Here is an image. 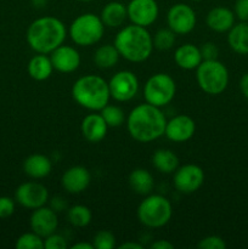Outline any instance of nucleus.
Instances as JSON below:
<instances>
[{"label": "nucleus", "mask_w": 248, "mask_h": 249, "mask_svg": "<svg viewBox=\"0 0 248 249\" xmlns=\"http://www.w3.org/2000/svg\"><path fill=\"white\" fill-rule=\"evenodd\" d=\"M167 118L159 107L142 104L134 107L126 118V128L131 138L138 142L147 143L164 135Z\"/></svg>", "instance_id": "obj_1"}, {"label": "nucleus", "mask_w": 248, "mask_h": 249, "mask_svg": "<svg viewBox=\"0 0 248 249\" xmlns=\"http://www.w3.org/2000/svg\"><path fill=\"white\" fill-rule=\"evenodd\" d=\"M66 34L67 29L61 19L53 16H45L34 19L29 24L26 39L28 45L36 53L48 55L62 45Z\"/></svg>", "instance_id": "obj_2"}, {"label": "nucleus", "mask_w": 248, "mask_h": 249, "mask_svg": "<svg viewBox=\"0 0 248 249\" xmlns=\"http://www.w3.org/2000/svg\"><path fill=\"white\" fill-rule=\"evenodd\" d=\"M114 46L119 55L129 62L140 63L147 60L153 50V39L146 27L130 24L117 33Z\"/></svg>", "instance_id": "obj_3"}, {"label": "nucleus", "mask_w": 248, "mask_h": 249, "mask_svg": "<svg viewBox=\"0 0 248 249\" xmlns=\"http://www.w3.org/2000/svg\"><path fill=\"white\" fill-rule=\"evenodd\" d=\"M72 96L83 108L89 111H101L111 99L108 82L95 74L80 77L73 84Z\"/></svg>", "instance_id": "obj_4"}, {"label": "nucleus", "mask_w": 248, "mask_h": 249, "mask_svg": "<svg viewBox=\"0 0 248 249\" xmlns=\"http://www.w3.org/2000/svg\"><path fill=\"white\" fill-rule=\"evenodd\" d=\"M173 215L172 203L160 195H147L138 208V218L142 225L151 229L163 228Z\"/></svg>", "instance_id": "obj_5"}, {"label": "nucleus", "mask_w": 248, "mask_h": 249, "mask_svg": "<svg viewBox=\"0 0 248 249\" xmlns=\"http://www.w3.org/2000/svg\"><path fill=\"white\" fill-rule=\"evenodd\" d=\"M105 24L101 17L95 14L79 15L70 26V36L75 45L91 46L101 40Z\"/></svg>", "instance_id": "obj_6"}, {"label": "nucleus", "mask_w": 248, "mask_h": 249, "mask_svg": "<svg viewBox=\"0 0 248 249\" xmlns=\"http://www.w3.org/2000/svg\"><path fill=\"white\" fill-rule=\"evenodd\" d=\"M196 70L197 84L206 94L219 95L228 87V68L220 61H202Z\"/></svg>", "instance_id": "obj_7"}, {"label": "nucleus", "mask_w": 248, "mask_h": 249, "mask_svg": "<svg viewBox=\"0 0 248 249\" xmlns=\"http://www.w3.org/2000/svg\"><path fill=\"white\" fill-rule=\"evenodd\" d=\"M177 92L175 80L167 73H156L150 77L143 88V96L147 104L164 107L173 101Z\"/></svg>", "instance_id": "obj_8"}, {"label": "nucleus", "mask_w": 248, "mask_h": 249, "mask_svg": "<svg viewBox=\"0 0 248 249\" xmlns=\"http://www.w3.org/2000/svg\"><path fill=\"white\" fill-rule=\"evenodd\" d=\"M109 94L118 102L130 101L139 91L138 77L131 71H119L108 82Z\"/></svg>", "instance_id": "obj_9"}, {"label": "nucleus", "mask_w": 248, "mask_h": 249, "mask_svg": "<svg viewBox=\"0 0 248 249\" xmlns=\"http://www.w3.org/2000/svg\"><path fill=\"white\" fill-rule=\"evenodd\" d=\"M196 22L197 17L195 10L182 2L173 5L167 14L168 28H170L175 34H179V36L189 34L190 32L194 31V28L196 27Z\"/></svg>", "instance_id": "obj_10"}, {"label": "nucleus", "mask_w": 248, "mask_h": 249, "mask_svg": "<svg viewBox=\"0 0 248 249\" xmlns=\"http://www.w3.org/2000/svg\"><path fill=\"white\" fill-rule=\"evenodd\" d=\"M15 201L27 209H36L49 201V191L43 184L28 181L21 184L15 192Z\"/></svg>", "instance_id": "obj_11"}, {"label": "nucleus", "mask_w": 248, "mask_h": 249, "mask_svg": "<svg viewBox=\"0 0 248 249\" xmlns=\"http://www.w3.org/2000/svg\"><path fill=\"white\" fill-rule=\"evenodd\" d=\"M175 189L185 195L194 194L204 182V172L201 167L196 164H185L182 167H177L174 172Z\"/></svg>", "instance_id": "obj_12"}, {"label": "nucleus", "mask_w": 248, "mask_h": 249, "mask_svg": "<svg viewBox=\"0 0 248 249\" xmlns=\"http://www.w3.org/2000/svg\"><path fill=\"white\" fill-rule=\"evenodd\" d=\"M126 11L131 23L147 28L157 19L159 7L156 0H130L126 5Z\"/></svg>", "instance_id": "obj_13"}, {"label": "nucleus", "mask_w": 248, "mask_h": 249, "mask_svg": "<svg viewBox=\"0 0 248 249\" xmlns=\"http://www.w3.org/2000/svg\"><path fill=\"white\" fill-rule=\"evenodd\" d=\"M29 225L33 232L45 238L46 236L56 232V229L58 226L57 214L53 208H48L45 206L36 208L32 213Z\"/></svg>", "instance_id": "obj_14"}, {"label": "nucleus", "mask_w": 248, "mask_h": 249, "mask_svg": "<svg viewBox=\"0 0 248 249\" xmlns=\"http://www.w3.org/2000/svg\"><path fill=\"white\" fill-rule=\"evenodd\" d=\"M196 131V123L186 114H179L167 121L164 135L173 142H185L194 136Z\"/></svg>", "instance_id": "obj_15"}, {"label": "nucleus", "mask_w": 248, "mask_h": 249, "mask_svg": "<svg viewBox=\"0 0 248 249\" xmlns=\"http://www.w3.org/2000/svg\"><path fill=\"white\" fill-rule=\"evenodd\" d=\"M53 70L61 73H72L80 66V55L78 50L70 45H60L50 53Z\"/></svg>", "instance_id": "obj_16"}, {"label": "nucleus", "mask_w": 248, "mask_h": 249, "mask_svg": "<svg viewBox=\"0 0 248 249\" xmlns=\"http://www.w3.org/2000/svg\"><path fill=\"white\" fill-rule=\"evenodd\" d=\"M91 181V175L90 172L85 167L82 165H74L63 173L61 178V184L62 187L72 195L82 194L83 191L88 189Z\"/></svg>", "instance_id": "obj_17"}, {"label": "nucleus", "mask_w": 248, "mask_h": 249, "mask_svg": "<svg viewBox=\"0 0 248 249\" xmlns=\"http://www.w3.org/2000/svg\"><path fill=\"white\" fill-rule=\"evenodd\" d=\"M107 130H108V125L100 113L88 114L83 118L82 124H80L83 138L91 143H97L104 140Z\"/></svg>", "instance_id": "obj_18"}, {"label": "nucleus", "mask_w": 248, "mask_h": 249, "mask_svg": "<svg viewBox=\"0 0 248 249\" xmlns=\"http://www.w3.org/2000/svg\"><path fill=\"white\" fill-rule=\"evenodd\" d=\"M207 26L214 32L223 33L232 28L235 22V14L230 9L224 6H216L208 12L206 17Z\"/></svg>", "instance_id": "obj_19"}, {"label": "nucleus", "mask_w": 248, "mask_h": 249, "mask_svg": "<svg viewBox=\"0 0 248 249\" xmlns=\"http://www.w3.org/2000/svg\"><path fill=\"white\" fill-rule=\"evenodd\" d=\"M174 61L182 70L191 71L196 70L201 65L203 58L198 46L194 44H184L175 50Z\"/></svg>", "instance_id": "obj_20"}, {"label": "nucleus", "mask_w": 248, "mask_h": 249, "mask_svg": "<svg viewBox=\"0 0 248 249\" xmlns=\"http://www.w3.org/2000/svg\"><path fill=\"white\" fill-rule=\"evenodd\" d=\"M53 169L50 158L41 153H34L27 157L23 162V170L32 179H43L48 177Z\"/></svg>", "instance_id": "obj_21"}, {"label": "nucleus", "mask_w": 248, "mask_h": 249, "mask_svg": "<svg viewBox=\"0 0 248 249\" xmlns=\"http://www.w3.org/2000/svg\"><path fill=\"white\" fill-rule=\"evenodd\" d=\"M101 21L104 22L105 27L109 28H117L121 27L128 18V11L126 6L119 1H109L105 5L101 11Z\"/></svg>", "instance_id": "obj_22"}, {"label": "nucleus", "mask_w": 248, "mask_h": 249, "mask_svg": "<svg viewBox=\"0 0 248 249\" xmlns=\"http://www.w3.org/2000/svg\"><path fill=\"white\" fill-rule=\"evenodd\" d=\"M27 71L32 79L36 82H43V80L49 79L53 74V66L49 56H46L45 53H38L29 60Z\"/></svg>", "instance_id": "obj_23"}, {"label": "nucleus", "mask_w": 248, "mask_h": 249, "mask_svg": "<svg viewBox=\"0 0 248 249\" xmlns=\"http://www.w3.org/2000/svg\"><path fill=\"white\" fill-rule=\"evenodd\" d=\"M129 185L135 194L147 196L153 190L155 180L148 170L138 168V169H134L129 175Z\"/></svg>", "instance_id": "obj_24"}, {"label": "nucleus", "mask_w": 248, "mask_h": 249, "mask_svg": "<svg viewBox=\"0 0 248 249\" xmlns=\"http://www.w3.org/2000/svg\"><path fill=\"white\" fill-rule=\"evenodd\" d=\"M152 165L163 174H172L179 167V158L168 148H159L152 155Z\"/></svg>", "instance_id": "obj_25"}, {"label": "nucleus", "mask_w": 248, "mask_h": 249, "mask_svg": "<svg viewBox=\"0 0 248 249\" xmlns=\"http://www.w3.org/2000/svg\"><path fill=\"white\" fill-rule=\"evenodd\" d=\"M228 43L230 48L235 53L240 55H247L248 53V23L236 24L229 31Z\"/></svg>", "instance_id": "obj_26"}, {"label": "nucleus", "mask_w": 248, "mask_h": 249, "mask_svg": "<svg viewBox=\"0 0 248 249\" xmlns=\"http://www.w3.org/2000/svg\"><path fill=\"white\" fill-rule=\"evenodd\" d=\"M119 57L121 55L114 44H105V45L99 46L95 51L94 62L101 70H108L117 65Z\"/></svg>", "instance_id": "obj_27"}, {"label": "nucleus", "mask_w": 248, "mask_h": 249, "mask_svg": "<svg viewBox=\"0 0 248 249\" xmlns=\"http://www.w3.org/2000/svg\"><path fill=\"white\" fill-rule=\"evenodd\" d=\"M67 219L74 228H85L91 223L92 214L88 207L75 204L67 211Z\"/></svg>", "instance_id": "obj_28"}, {"label": "nucleus", "mask_w": 248, "mask_h": 249, "mask_svg": "<svg viewBox=\"0 0 248 249\" xmlns=\"http://www.w3.org/2000/svg\"><path fill=\"white\" fill-rule=\"evenodd\" d=\"M100 114L102 118L105 119L108 128H118V126L123 125L124 121H125V116L121 107L114 106V105L107 104L104 108L100 111Z\"/></svg>", "instance_id": "obj_29"}, {"label": "nucleus", "mask_w": 248, "mask_h": 249, "mask_svg": "<svg viewBox=\"0 0 248 249\" xmlns=\"http://www.w3.org/2000/svg\"><path fill=\"white\" fill-rule=\"evenodd\" d=\"M175 36H177V34H175L170 28L159 29L152 38L153 48L163 51L169 50V49H172L173 46H174Z\"/></svg>", "instance_id": "obj_30"}, {"label": "nucleus", "mask_w": 248, "mask_h": 249, "mask_svg": "<svg viewBox=\"0 0 248 249\" xmlns=\"http://www.w3.org/2000/svg\"><path fill=\"white\" fill-rule=\"evenodd\" d=\"M17 249H44V238L35 232H26L16 241Z\"/></svg>", "instance_id": "obj_31"}, {"label": "nucleus", "mask_w": 248, "mask_h": 249, "mask_svg": "<svg viewBox=\"0 0 248 249\" xmlns=\"http://www.w3.org/2000/svg\"><path fill=\"white\" fill-rule=\"evenodd\" d=\"M92 245L96 249H113L116 247V237L108 230H100L92 240Z\"/></svg>", "instance_id": "obj_32"}, {"label": "nucleus", "mask_w": 248, "mask_h": 249, "mask_svg": "<svg viewBox=\"0 0 248 249\" xmlns=\"http://www.w3.org/2000/svg\"><path fill=\"white\" fill-rule=\"evenodd\" d=\"M197 247L201 249H225L226 243L221 237L215 235L207 236L198 242Z\"/></svg>", "instance_id": "obj_33"}, {"label": "nucleus", "mask_w": 248, "mask_h": 249, "mask_svg": "<svg viewBox=\"0 0 248 249\" xmlns=\"http://www.w3.org/2000/svg\"><path fill=\"white\" fill-rule=\"evenodd\" d=\"M68 247L67 241L62 235L53 232L44 238V248L45 249H66Z\"/></svg>", "instance_id": "obj_34"}, {"label": "nucleus", "mask_w": 248, "mask_h": 249, "mask_svg": "<svg viewBox=\"0 0 248 249\" xmlns=\"http://www.w3.org/2000/svg\"><path fill=\"white\" fill-rule=\"evenodd\" d=\"M15 199L7 196L0 197V219H6L15 213Z\"/></svg>", "instance_id": "obj_35"}, {"label": "nucleus", "mask_w": 248, "mask_h": 249, "mask_svg": "<svg viewBox=\"0 0 248 249\" xmlns=\"http://www.w3.org/2000/svg\"><path fill=\"white\" fill-rule=\"evenodd\" d=\"M201 50V55L203 61H212V60H218L219 56V49L218 46L215 45L212 41H207L203 45L199 48Z\"/></svg>", "instance_id": "obj_36"}, {"label": "nucleus", "mask_w": 248, "mask_h": 249, "mask_svg": "<svg viewBox=\"0 0 248 249\" xmlns=\"http://www.w3.org/2000/svg\"><path fill=\"white\" fill-rule=\"evenodd\" d=\"M235 15L241 21L248 22V0H236Z\"/></svg>", "instance_id": "obj_37"}, {"label": "nucleus", "mask_w": 248, "mask_h": 249, "mask_svg": "<svg viewBox=\"0 0 248 249\" xmlns=\"http://www.w3.org/2000/svg\"><path fill=\"white\" fill-rule=\"evenodd\" d=\"M67 203L62 197H53V202H51V208L57 213V212H62L66 208Z\"/></svg>", "instance_id": "obj_38"}, {"label": "nucleus", "mask_w": 248, "mask_h": 249, "mask_svg": "<svg viewBox=\"0 0 248 249\" xmlns=\"http://www.w3.org/2000/svg\"><path fill=\"white\" fill-rule=\"evenodd\" d=\"M151 249H174V245L167 240H158L151 245Z\"/></svg>", "instance_id": "obj_39"}, {"label": "nucleus", "mask_w": 248, "mask_h": 249, "mask_svg": "<svg viewBox=\"0 0 248 249\" xmlns=\"http://www.w3.org/2000/svg\"><path fill=\"white\" fill-rule=\"evenodd\" d=\"M240 89L242 91L243 96L248 100V73H246L240 80Z\"/></svg>", "instance_id": "obj_40"}, {"label": "nucleus", "mask_w": 248, "mask_h": 249, "mask_svg": "<svg viewBox=\"0 0 248 249\" xmlns=\"http://www.w3.org/2000/svg\"><path fill=\"white\" fill-rule=\"evenodd\" d=\"M118 248L119 249H142L143 247L140 245V243L131 242V241H129V242H125V243H123V245L119 246Z\"/></svg>", "instance_id": "obj_41"}, {"label": "nucleus", "mask_w": 248, "mask_h": 249, "mask_svg": "<svg viewBox=\"0 0 248 249\" xmlns=\"http://www.w3.org/2000/svg\"><path fill=\"white\" fill-rule=\"evenodd\" d=\"M72 249H95L94 245L92 243H88V242H78L75 245H73Z\"/></svg>", "instance_id": "obj_42"}, {"label": "nucleus", "mask_w": 248, "mask_h": 249, "mask_svg": "<svg viewBox=\"0 0 248 249\" xmlns=\"http://www.w3.org/2000/svg\"><path fill=\"white\" fill-rule=\"evenodd\" d=\"M46 2H48V0H32V4H33L35 7L45 6Z\"/></svg>", "instance_id": "obj_43"}, {"label": "nucleus", "mask_w": 248, "mask_h": 249, "mask_svg": "<svg viewBox=\"0 0 248 249\" xmlns=\"http://www.w3.org/2000/svg\"><path fill=\"white\" fill-rule=\"evenodd\" d=\"M80 1H84V2H89V1H92V0H80Z\"/></svg>", "instance_id": "obj_44"}, {"label": "nucleus", "mask_w": 248, "mask_h": 249, "mask_svg": "<svg viewBox=\"0 0 248 249\" xmlns=\"http://www.w3.org/2000/svg\"><path fill=\"white\" fill-rule=\"evenodd\" d=\"M192 1H202V0H192Z\"/></svg>", "instance_id": "obj_45"}]
</instances>
